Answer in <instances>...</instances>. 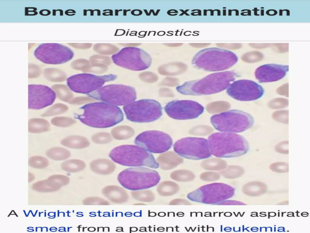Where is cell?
Listing matches in <instances>:
<instances>
[{
  "label": "cell",
  "mask_w": 310,
  "mask_h": 233,
  "mask_svg": "<svg viewBox=\"0 0 310 233\" xmlns=\"http://www.w3.org/2000/svg\"><path fill=\"white\" fill-rule=\"evenodd\" d=\"M50 127L49 122L42 119H32L28 122V131L31 133H38L46 132L49 130Z\"/></svg>",
  "instance_id": "cell-22"
},
{
  "label": "cell",
  "mask_w": 310,
  "mask_h": 233,
  "mask_svg": "<svg viewBox=\"0 0 310 233\" xmlns=\"http://www.w3.org/2000/svg\"><path fill=\"white\" fill-rule=\"evenodd\" d=\"M61 143L64 146L75 149L85 148L90 144V142L86 137L78 136L67 137L62 139Z\"/></svg>",
  "instance_id": "cell-21"
},
{
  "label": "cell",
  "mask_w": 310,
  "mask_h": 233,
  "mask_svg": "<svg viewBox=\"0 0 310 233\" xmlns=\"http://www.w3.org/2000/svg\"><path fill=\"white\" fill-rule=\"evenodd\" d=\"M213 131L211 127L207 126H199L194 127L192 129L191 134L196 135H206L209 134Z\"/></svg>",
  "instance_id": "cell-33"
},
{
  "label": "cell",
  "mask_w": 310,
  "mask_h": 233,
  "mask_svg": "<svg viewBox=\"0 0 310 233\" xmlns=\"http://www.w3.org/2000/svg\"><path fill=\"white\" fill-rule=\"evenodd\" d=\"M216 204L219 205H244V204L237 201L226 200Z\"/></svg>",
  "instance_id": "cell-40"
},
{
  "label": "cell",
  "mask_w": 310,
  "mask_h": 233,
  "mask_svg": "<svg viewBox=\"0 0 310 233\" xmlns=\"http://www.w3.org/2000/svg\"><path fill=\"white\" fill-rule=\"evenodd\" d=\"M117 77L116 75L113 74L98 76L89 73H80L69 77L67 83L72 91L87 94L101 88L105 83L115 80Z\"/></svg>",
  "instance_id": "cell-12"
},
{
  "label": "cell",
  "mask_w": 310,
  "mask_h": 233,
  "mask_svg": "<svg viewBox=\"0 0 310 233\" xmlns=\"http://www.w3.org/2000/svg\"><path fill=\"white\" fill-rule=\"evenodd\" d=\"M157 159V160L160 165L164 162H168L167 163L169 165L168 169L173 168L175 166L182 163L183 161L182 159L171 152H169L160 155Z\"/></svg>",
  "instance_id": "cell-23"
},
{
  "label": "cell",
  "mask_w": 310,
  "mask_h": 233,
  "mask_svg": "<svg viewBox=\"0 0 310 233\" xmlns=\"http://www.w3.org/2000/svg\"><path fill=\"white\" fill-rule=\"evenodd\" d=\"M289 71V66L275 64L261 66L255 72L256 79L260 83H268L279 80L285 77Z\"/></svg>",
  "instance_id": "cell-19"
},
{
  "label": "cell",
  "mask_w": 310,
  "mask_h": 233,
  "mask_svg": "<svg viewBox=\"0 0 310 233\" xmlns=\"http://www.w3.org/2000/svg\"><path fill=\"white\" fill-rule=\"evenodd\" d=\"M85 164L83 161L75 159L66 161L64 162L61 165L63 170L71 173L81 171L85 168Z\"/></svg>",
  "instance_id": "cell-26"
},
{
  "label": "cell",
  "mask_w": 310,
  "mask_h": 233,
  "mask_svg": "<svg viewBox=\"0 0 310 233\" xmlns=\"http://www.w3.org/2000/svg\"><path fill=\"white\" fill-rule=\"evenodd\" d=\"M52 124L54 126L61 127L69 126L75 123V121L71 119L64 117H56L51 120Z\"/></svg>",
  "instance_id": "cell-32"
},
{
  "label": "cell",
  "mask_w": 310,
  "mask_h": 233,
  "mask_svg": "<svg viewBox=\"0 0 310 233\" xmlns=\"http://www.w3.org/2000/svg\"><path fill=\"white\" fill-rule=\"evenodd\" d=\"M134 143L149 152L161 153L171 148L173 140L167 133L152 130L144 131L138 135L134 140Z\"/></svg>",
  "instance_id": "cell-15"
},
{
  "label": "cell",
  "mask_w": 310,
  "mask_h": 233,
  "mask_svg": "<svg viewBox=\"0 0 310 233\" xmlns=\"http://www.w3.org/2000/svg\"><path fill=\"white\" fill-rule=\"evenodd\" d=\"M183 44L182 43H167L165 45L170 47H177L181 46Z\"/></svg>",
  "instance_id": "cell-43"
},
{
  "label": "cell",
  "mask_w": 310,
  "mask_h": 233,
  "mask_svg": "<svg viewBox=\"0 0 310 233\" xmlns=\"http://www.w3.org/2000/svg\"><path fill=\"white\" fill-rule=\"evenodd\" d=\"M176 172L180 176L178 177L176 181H180L187 182L191 181L194 179L195 176L191 171L187 170H180Z\"/></svg>",
  "instance_id": "cell-35"
},
{
  "label": "cell",
  "mask_w": 310,
  "mask_h": 233,
  "mask_svg": "<svg viewBox=\"0 0 310 233\" xmlns=\"http://www.w3.org/2000/svg\"><path fill=\"white\" fill-rule=\"evenodd\" d=\"M226 92L228 95L236 100L250 101L260 98L264 90L261 86L254 81L241 79L230 84Z\"/></svg>",
  "instance_id": "cell-17"
},
{
  "label": "cell",
  "mask_w": 310,
  "mask_h": 233,
  "mask_svg": "<svg viewBox=\"0 0 310 233\" xmlns=\"http://www.w3.org/2000/svg\"><path fill=\"white\" fill-rule=\"evenodd\" d=\"M56 94L49 87L42 85H28V108L39 110L51 105L54 101Z\"/></svg>",
  "instance_id": "cell-18"
},
{
  "label": "cell",
  "mask_w": 310,
  "mask_h": 233,
  "mask_svg": "<svg viewBox=\"0 0 310 233\" xmlns=\"http://www.w3.org/2000/svg\"><path fill=\"white\" fill-rule=\"evenodd\" d=\"M239 76L233 71L210 74L204 77L185 82L176 87V91L184 95L198 96L216 93L226 89Z\"/></svg>",
  "instance_id": "cell-2"
},
{
  "label": "cell",
  "mask_w": 310,
  "mask_h": 233,
  "mask_svg": "<svg viewBox=\"0 0 310 233\" xmlns=\"http://www.w3.org/2000/svg\"><path fill=\"white\" fill-rule=\"evenodd\" d=\"M277 92L281 95H288V85L285 84L278 88Z\"/></svg>",
  "instance_id": "cell-41"
},
{
  "label": "cell",
  "mask_w": 310,
  "mask_h": 233,
  "mask_svg": "<svg viewBox=\"0 0 310 233\" xmlns=\"http://www.w3.org/2000/svg\"><path fill=\"white\" fill-rule=\"evenodd\" d=\"M111 134L116 140H125L131 137L134 133L133 130L126 126H120L113 128L111 131Z\"/></svg>",
  "instance_id": "cell-27"
},
{
  "label": "cell",
  "mask_w": 310,
  "mask_h": 233,
  "mask_svg": "<svg viewBox=\"0 0 310 233\" xmlns=\"http://www.w3.org/2000/svg\"><path fill=\"white\" fill-rule=\"evenodd\" d=\"M34 55L37 59L48 64H59L72 59L74 53L69 47L57 43H45L39 45Z\"/></svg>",
  "instance_id": "cell-14"
},
{
  "label": "cell",
  "mask_w": 310,
  "mask_h": 233,
  "mask_svg": "<svg viewBox=\"0 0 310 233\" xmlns=\"http://www.w3.org/2000/svg\"><path fill=\"white\" fill-rule=\"evenodd\" d=\"M218 46L230 50H235L240 48L242 46L240 43H219L216 44Z\"/></svg>",
  "instance_id": "cell-39"
},
{
  "label": "cell",
  "mask_w": 310,
  "mask_h": 233,
  "mask_svg": "<svg viewBox=\"0 0 310 233\" xmlns=\"http://www.w3.org/2000/svg\"><path fill=\"white\" fill-rule=\"evenodd\" d=\"M243 170L241 167L235 165L230 166L220 172L224 177L227 179H235L240 177L243 174Z\"/></svg>",
  "instance_id": "cell-29"
},
{
  "label": "cell",
  "mask_w": 310,
  "mask_h": 233,
  "mask_svg": "<svg viewBox=\"0 0 310 233\" xmlns=\"http://www.w3.org/2000/svg\"><path fill=\"white\" fill-rule=\"evenodd\" d=\"M207 140L211 154L218 157L240 156L247 153L249 150L245 138L233 133H216L210 135Z\"/></svg>",
  "instance_id": "cell-3"
},
{
  "label": "cell",
  "mask_w": 310,
  "mask_h": 233,
  "mask_svg": "<svg viewBox=\"0 0 310 233\" xmlns=\"http://www.w3.org/2000/svg\"><path fill=\"white\" fill-rule=\"evenodd\" d=\"M236 55L227 50L216 47L202 49L194 56L192 64L195 68L209 72L225 70L235 64Z\"/></svg>",
  "instance_id": "cell-4"
},
{
  "label": "cell",
  "mask_w": 310,
  "mask_h": 233,
  "mask_svg": "<svg viewBox=\"0 0 310 233\" xmlns=\"http://www.w3.org/2000/svg\"><path fill=\"white\" fill-rule=\"evenodd\" d=\"M29 164L32 167L42 168L47 167L48 161L46 158L40 156H35L30 157L29 160Z\"/></svg>",
  "instance_id": "cell-30"
},
{
  "label": "cell",
  "mask_w": 310,
  "mask_h": 233,
  "mask_svg": "<svg viewBox=\"0 0 310 233\" xmlns=\"http://www.w3.org/2000/svg\"><path fill=\"white\" fill-rule=\"evenodd\" d=\"M220 175L218 173L212 171H208L202 173L200 176V179L204 181L213 182L218 180Z\"/></svg>",
  "instance_id": "cell-34"
},
{
  "label": "cell",
  "mask_w": 310,
  "mask_h": 233,
  "mask_svg": "<svg viewBox=\"0 0 310 233\" xmlns=\"http://www.w3.org/2000/svg\"><path fill=\"white\" fill-rule=\"evenodd\" d=\"M164 110L170 117L175 120L196 118L203 113L204 107L197 102L188 100H175L169 102Z\"/></svg>",
  "instance_id": "cell-16"
},
{
  "label": "cell",
  "mask_w": 310,
  "mask_h": 233,
  "mask_svg": "<svg viewBox=\"0 0 310 233\" xmlns=\"http://www.w3.org/2000/svg\"><path fill=\"white\" fill-rule=\"evenodd\" d=\"M87 95L101 102L116 106H124L137 99L134 87L122 84L106 85Z\"/></svg>",
  "instance_id": "cell-8"
},
{
  "label": "cell",
  "mask_w": 310,
  "mask_h": 233,
  "mask_svg": "<svg viewBox=\"0 0 310 233\" xmlns=\"http://www.w3.org/2000/svg\"><path fill=\"white\" fill-rule=\"evenodd\" d=\"M105 188L104 195L110 200L114 202L118 203V199L119 198L121 199V195H124L125 194H122L123 193V189L116 186H109Z\"/></svg>",
  "instance_id": "cell-28"
},
{
  "label": "cell",
  "mask_w": 310,
  "mask_h": 233,
  "mask_svg": "<svg viewBox=\"0 0 310 233\" xmlns=\"http://www.w3.org/2000/svg\"><path fill=\"white\" fill-rule=\"evenodd\" d=\"M47 156L50 158L55 160H65L71 155L68 150L61 147H54L48 150L46 152Z\"/></svg>",
  "instance_id": "cell-25"
},
{
  "label": "cell",
  "mask_w": 310,
  "mask_h": 233,
  "mask_svg": "<svg viewBox=\"0 0 310 233\" xmlns=\"http://www.w3.org/2000/svg\"><path fill=\"white\" fill-rule=\"evenodd\" d=\"M94 49L96 51L101 52L103 50L104 51L112 52V51H117L118 49L113 45L104 43L95 44L94 46Z\"/></svg>",
  "instance_id": "cell-37"
},
{
  "label": "cell",
  "mask_w": 310,
  "mask_h": 233,
  "mask_svg": "<svg viewBox=\"0 0 310 233\" xmlns=\"http://www.w3.org/2000/svg\"><path fill=\"white\" fill-rule=\"evenodd\" d=\"M114 63L122 67L133 71L146 69L150 66L152 59L146 52L139 48L128 47L113 55Z\"/></svg>",
  "instance_id": "cell-11"
},
{
  "label": "cell",
  "mask_w": 310,
  "mask_h": 233,
  "mask_svg": "<svg viewBox=\"0 0 310 233\" xmlns=\"http://www.w3.org/2000/svg\"><path fill=\"white\" fill-rule=\"evenodd\" d=\"M90 167L93 171L104 175L112 173L116 167L113 162L105 159H99L92 161L90 163Z\"/></svg>",
  "instance_id": "cell-20"
},
{
  "label": "cell",
  "mask_w": 310,
  "mask_h": 233,
  "mask_svg": "<svg viewBox=\"0 0 310 233\" xmlns=\"http://www.w3.org/2000/svg\"><path fill=\"white\" fill-rule=\"evenodd\" d=\"M209 43H191L190 46L196 48H203L207 46L210 45Z\"/></svg>",
  "instance_id": "cell-42"
},
{
  "label": "cell",
  "mask_w": 310,
  "mask_h": 233,
  "mask_svg": "<svg viewBox=\"0 0 310 233\" xmlns=\"http://www.w3.org/2000/svg\"><path fill=\"white\" fill-rule=\"evenodd\" d=\"M174 151L185 158L198 160L211 156L207 140L202 138L186 137L181 139L174 143Z\"/></svg>",
  "instance_id": "cell-13"
},
{
  "label": "cell",
  "mask_w": 310,
  "mask_h": 233,
  "mask_svg": "<svg viewBox=\"0 0 310 233\" xmlns=\"http://www.w3.org/2000/svg\"><path fill=\"white\" fill-rule=\"evenodd\" d=\"M92 140L98 144H105L110 142L112 140L111 135L108 133L100 132L94 134L91 137Z\"/></svg>",
  "instance_id": "cell-31"
},
{
  "label": "cell",
  "mask_w": 310,
  "mask_h": 233,
  "mask_svg": "<svg viewBox=\"0 0 310 233\" xmlns=\"http://www.w3.org/2000/svg\"><path fill=\"white\" fill-rule=\"evenodd\" d=\"M80 109L83 113L76 115L75 118L83 124L93 127H110L121 122L124 119L123 113L120 107L102 102L88 103Z\"/></svg>",
  "instance_id": "cell-1"
},
{
  "label": "cell",
  "mask_w": 310,
  "mask_h": 233,
  "mask_svg": "<svg viewBox=\"0 0 310 233\" xmlns=\"http://www.w3.org/2000/svg\"><path fill=\"white\" fill-rule=\"evenodd\" d=\"M210 121L217 130L233 133L243 132L250 129L254 122L250 114L237 110L214 115L211 117Z\"/></svg>",
  "instance_id": "cell-7"
},
{
  "label": "cell",
  "mask_w": 310,
  "mask_h": 233,
  "mask_svg": "<svg viewBox=\"0 0 310 233\" xmlns=\"http://www.w3.org/2000/svg\"><path fill=\"white\" fill-rule=\"evenodd\" d=\"M227 163L225 161L219 159L211 158L203 161L201 165L205 169L219 171L223 170L227 167Z\"/></svg>",
  "instance_id": "cell-24"
},
{
  "label": "cell",
  "mask_w": 310,
  "mask_h": 233,
  "mask_svg": "<svg viewBox=\"0 0 310 233\" xmlns=\"http://www.w3.org/2000/svg\"><path fill=\"white\" fill-rule=\"evenodd\" d=\"M124 111L128 120L137 123L155 121L162 115L160 104L152 99H142L124 106Z\"/></svg>",
  "instance_id": "cell-9"
},
{
  "label": "cell",
  "mask_w": 310,
  "mask_h": 233,
  "mask_svg": "<svg viewBox=\"0 0 310 233\" xmlns=\"http://www.w3.org/2000/svg\"><path fill=\"white\" fill-rule=\"evenodd\" d=\"M232 187L222 183H214L202 186L189 193L191 201L206 204H217L231 198L234 194Z\"/></svg>",
  "instance_id": "cell-10"
},
{
  "label": "cell",
  "mask_w": 310,
  "mask_h": 233,
  "mask_svg": "<svg viewBox=\"0 0 310 233\" xmlns=\"http://www.w3.org/2000/svg\"><path fill=\"white\" fill-rule=\"evenodd\" d=\"M109 156L114 162L126 166H146L157 169L159 166L151 153L138 146H118L110 151Z\"/></svg>",
  "instance_id": "cell-5"
},
{
  "label": "cell",
  "mask_w": 310,
  "mask_h": 233,
  "mask_svg": "<svg viewBox=\"0 0 310 233\" xmlns=\"http://www.w3.org/2000/svg\"><path fill=\"white\" fill-rule=\"evenodd\" d=\"M160 180L156 171L144 167L126 169L117 176V180L124 188L132 191L146 189L156 185Z\"/></svg>",
  "instance_id": "cell-6"
},
{
  "label": "cell",
  "mask_w": 310,
  "mask_h": 233,
  "mask_svg": "<svg viewBox=\"0 0 310 233\" xmlns=\"http://www.w3.org/2000/svg\"><path fill=\"white\" fill-rule=\"evenodd\" d=\"M270 106L274 108H283L288 104V101L286 99H277L273 100L270 102Z\"/></svg>",
  "instance_id": "cell-38"
},
{
  "label": "cell",
  "mask_w": 310,
  "mask_h": 233,
  "mask_svg": "<svg viewBox=\"0 0 310 233\" xmlns=\"http://www.w3.org/2000/svg\"><path fill=\"white\" fill-rule=\"evenodd\" d=\"M66 110V108L59 105H56L51 107L44 113L43 116H50L56 115L61 113Z\"/></svg>",
  "instance_id": "cell-36"
}]
</instances>
